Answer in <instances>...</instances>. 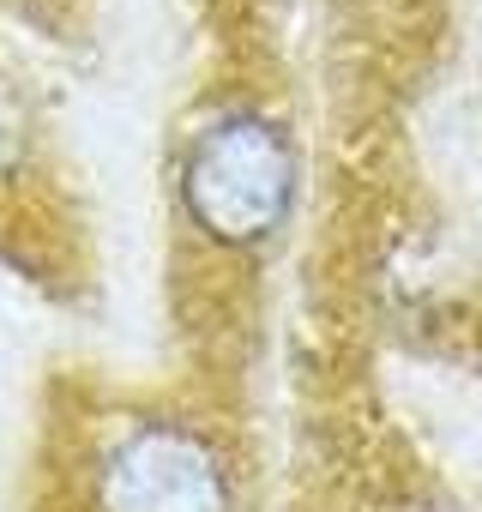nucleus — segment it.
Instances as JSON below:
<instances>
[{
  "label": "nucleus",
  "mask_w": 482,
  "mask_h": 512,
  "mask_svg": "<svg viewBox=\"0 0 482 512\" xmlns=\"http://www.w3.org/2000/svg\"><path fill=\"white\" fill-rule=\"evenodd\" d=\"M25 133H31L25 103L13 97V85H0V169H13L25 157Z\"/></svg>",
  "instance_id": "obj_3"
},
{
  "label": "nucleus",
  "mask_w": 482,
  "mask_h": 512,
  "mask_svg": "<svg viewBox=\"0 0 482 512\" xmlns=\"http://www.w3.org/2000/svg\"><path fill=\"white\" fill-rule=\"evenodd\" d=\"M290 193H296V151H290L284 127L254 109L217 115L187 145L181 205L205 235H217L229 247L266 241L284 223Z\"/></svg>",
  "instance_id": "obj_1"
},
{
  "label": "nucleus",
  "mask_w": 482,
  "mask_h": 512,
  "mask_svg": "<svg viewBox=\"0 0 482 512\" xmlns=\"http://www.w3.org/2000/svg\"><path fill=\"white\" fill-rule=\"evenodd\" d=\"M97 512H229V470L187 422H139L97 470Z\"/></svg>",
  "instance_id": "obj_2"
}]
</instances>
